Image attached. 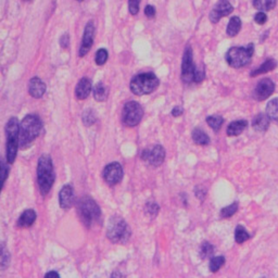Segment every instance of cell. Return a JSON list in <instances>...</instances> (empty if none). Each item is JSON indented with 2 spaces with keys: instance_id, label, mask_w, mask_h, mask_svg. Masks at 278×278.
Here are the masks:
<instances>
[{
  "instance_id": "6da1fadb",
  "label": "cell",
  "mask_w": 278,
  "mask_h": 278,
  "mask_svg": "<svg viewBox=\"0 0 278 278\" xmlns=\"http://www.w3.org/2000/svg\"><path fill=\"white\" fill-rule=\"evenodd\" d=\"M42 122L38 115L29 114L20 123V148L28 149L40 135Z\"/></svg>"
},
{
  "instance_id": "7a4b0ae2",
  "label": "cell",
  "mask_w": 278,
  "mask_h": 278,
  "mask_svg": "<svg viewBox=\"0 0 278 278\" xmlns=\"http://www.w3.org/2000/svg\"><path fill=\"white\" fill-rule=\"evenodd\" d=\"M55 168L49 154H41L37 163V184L41 196H46L55 183Z\"/></svg>"
},
{
  "instance_id": "3957f363",
  "label": "cell",
  "mask_w": 278,
  "mask_h": 278,
  "mask_svg": "<svg viewBox=\"0 0 278 278\" xmlns=\"http://www.w3.org/2000/svg\"><path fill=\"white\" fill-rule=\"evenodd\" d=\"M77 213L81 221L86 227H92L97 224L101 217L100 207L88 196H84L77 202Z\"/></svg>"
},
{
  "instance_id": "277c9868",
  "label": "cell",
  "mask_w": 278,
  "mask_h": 278,
  "mask_svg": "<svg viewBox=\"0 0 278 278\" xmlns=\"http://www.w3.org/2000/svg\"><path fill=\"white\" fill-rule=\"evenodd\" d=\"M159 78L152 72L140 73L134 76L131 81L130 87L132 93L136 96H143L153 93L159 86Z\"/></svg>"
},
{
  "instance_id": "5b68a950",
  "label": "cell",
  "mask_w": 278,
  "mask_h": 278,
  "mask_svg": "<svg viewBox=\"0 0 278 278\" xmlns=\"http://www.w3.org/2000/svg\"><path fill=\"white\" fill-rule=\"evenodd\" d=\"M7 135V162L13 164L20 147V124L17 117H11L6 125Z\"/></svg>"
},
{
  "instance_id": "8992f818",
  "label": "cell",
  "mask_w": 278,
  "mask_h": 278,
  "mask_svg": "<svg viewBox=\"0 0 278 278\" xmlns=\"http://www.w3.org/2000/svg\"><path fill=\"white\" fill-rule=\"evenodd\" d=\"M254 52L253 44H249L245 47H233L226 52L225 59L232 68L239 69L245 67L250 63Z\"/></svg>"
},
{
  "instance_id": "52a82bcc",
  "label": "cell",
  "mask_w": 278,
  "mask_h": 278,
  "mask_svg": "<svg viewBox=\"0 0 278 278\" xmlns=\"http://www.w3.org/2000/svg\"><path fill=\"white\" fill-rule=\"evenodd\" d=\"M131 236L126 222L121 216H112L106 228V237L111 243H125Z\"/></svg>"
},
{
  "instance_id": "ba28073f",
  "label": "cell",
  "mask_w": 278,
  "mask_h": 278,
  "mask_svg": "<svg viewBox=\"0 0 278 278\" xmlns=\"http://www.w3.org/2000/svg\"><path fill=\"white\" fill-rule=\"evenodd\" d=\"M143 116L142 106L136 101H128L123 106L122 122L128 127H135L140 123Z\"/></svg>"
},
{
  "instance_id": "9c48e42d",
  "label": "cell",
  "mask_w": 278,
  "mask_h": 278,
  "mask_svg": "<svg viewBox=\"0 0 278 278\" xmlns=\"http://www.w3.org/2000/svg\"><path fill=\"white\" fill-rule=\"evenodd\" d=\"M195 70L196 66L194 64V55L190 46H187L183 61H181V79L186 84H190L195 81Z\"/></svg>"
},
{
  "instance_id": "30bf717a",
  "label": "cell",
  "mask_w": 278,
  "mask_h": 278,
  "mask_svg": "<svg viewBox=\"0 0 278 278\" xmlns=\"http://www.w3.org/2000/svg\"><path fill=\"white\" fill-rule=\"evenodd\" d=\"M141 159L146 163L153 165V167H160L165 160V150L161 145H156L152 147L146 148L141 152Z\"/></svg>"
},
{
  "instance_id": "8fae6325",
  "label": "cell",
  "mask_w": 278,
  "mask_h": 278,
  "mask_svg": "<svg viewBox=\"0 0 278 278\" xmlns=\"http://www.w3.org/2000/svg\"><path fill=\"white\" fill-rule=\"evenodd\" d=\"M123 174L124 173H123L122 165L119 162H112L104 169L103 177L106 184L113 186L122 180Z\"/></svg>"
},
{
  "instance_id": "7c38bea8",
  "label": "cell",
  "mask_w": 278,
  "mask_h": 278,
  "mask_svg": "<svg viewBox=\"0 0 278 278\" xmlns=\"http://www.w3.org/2000/svg\"><path fill=\"white\" fill-rule=\"evenodd\" d=\"M275 92V83L271 78H263L256 85L253 92V98L258 101H264Z\"/></svg>"
},
{
  "instance_id": "4fadbf2b",
  "label": "cell",
  "mask_w": 278,
  "mask_h": 278,
  "mask_svg": "<svg viewBox=\"0 0 278 278\" xmlns=\"http://www.w3.org/2000/svg\"><path fill=\"white\" fill-rule=\"evenodd\" d=\"M94 37H95V25L93 21H89L86 26H85L82 45L78 51V57L83 58L84 56L87 55V52L90 49H92L94 44Z\"/></svg>"
},
{
  "instance_id": "5bb4252c",
  "label": "cell",
  "mask_w": 278,
  "mask_h": 278,
  "mask_svg": "<svg viewBox=\"0 0 278 278\" xmlns=\"http://www.w3.org/2000/svg\"><path fill=\"white\" fill-rule=\"evenodd\" d=\"M233 10L234 7L228 0H220V1L215 4L214 8L212 9L208 19H210L212 23H217L223 17H226V15L231 14Z\"/></svg>"
},
{
  "instance_id": "9a60e30c",
  "label": "cell",
  "mask_w": 278,
  "mask_h": 278,
  "mask_svg": "<svg viewBox=\"0 0 278 278\" xmlns=\"http://www.w3.org/2000/svg\"><path fill=\"white\" fill-rule=\"evenodd\" d=\"M75 197H74V189L71 185H64L60 192H59V205L63 210H69L72 208Z\"/></svg>"
},
{
  "instance_id": "2e32d148",
  "label": "cell",
  "mask_w": 278,
  "mask_h": 278,
  "mask_svg": "<svg viewBox=\"0 0 278 278\" xmlns=\"http://www.w3.org/2000/svg\"><path fill=\"white\" fill-rule=\"evenodd\" d=\"M29 93L33 98H41L46 93V84L39 77H33L29 84Z\"/></svg>"
},
{
  "instance_id": "e0dca14e",
  "label": "cell",
  "mask_w": 278,
  "mask_h": 278,
  "mask_svg": "<svg viewBox=\"0 0 278 278\" xmlns=\"http://www.w3.org/2000/svg\"><path fill=\"white\" fill-rule=\"evenodd\" d=\"M92 83H90L89 78L87 77H83L81 78V81H79L76 85V88H75V96L78 100H84L86 99L89 94L92 93Z\"/></svg>"
},
{
  "instance_id": "ac0fdd59",
  "label": "cell",
  "mask_w": 278,
  "mask_h": 278,
  "mask_svg": "<svg viewBox=\"0 0 278 278\" xmlns=\"http://www.w3.org/2000/svg\"><path fill=\"white\" fill-rule=\"evenodd\" d=\"M271 119L267 113H259L252 121V127L254 131L265 132L269 130Z\"/></svg>"
},
{
  "instance_id": "d6986e66",
  "label": "cell",
  "mask_w": 278,
  "mask_h": 278,
  "mask_svg": "<svg viewBox=\"0 0 278 278\" xmlns=\"http://www.w3.org/2000/svg\"><path fill=\"white\" fill-rule=\"evenodd\" d=\"M36 217H37L36 212L34 210H32V208H29V210H25L22 214L20 215L17 225L21 228L31 227L35 223Z\"/></svg>"
},
{
  "instance_id": "ffe728a7",
  "label": "cell",
  "mask_w": 278,
  "mask_h": 278,
  "mask_svg": "<svg viewBox=\"0 0 278 278\" xmlns=\"http://www.w3.org/2000/svg\"><path fill=\"white\" fill-rule=\"evenodd\" d=\"M247 126H248V122L245 120L234 121L227 127V135L231 137L238 136L245 130V128H247Z\"/></svg>"
},
{
  "instance_id": "44dd1931",
  "label": "cell",
  "mask_w": 278,
  "mask_h": 278,
  "mask_svg": "<svg viewBox=\"0 0 278 278\" xmlns=\"http://www.w3.org/2000/svg\"><path fill=\"white\" fill-rule=\"evenodd\" d=\"M276 67H277L276 60H274V59H266V60L262 63L258 69H255L252 72H251L250 75L252 77L261 75V74H264V73L272 71V70H274Z\"/></svg>"
},
{
  "instance_id": "7402d4cb",
  "label": "cell",
  "mask_w": 278,
  "mask_h": 278,
  "mask_svg": "<svg viewBox=\"0 0 278 278\" xmlns=\"http://www.w3.org/2000/svg\"><path fill=\"white\" fill-rule=\"evenodd\" d=\"M191 137L195 143L199 146H208V143H210V137H208L201 128H195V130L192 131Z\"/></svg>"
},
{
  "instance_id": "603a6c76",
  "label": "cell",
  "mask_w": 278,
  "mask_h": 278,
  "mask_svg": "<svg viewBox=\"0 0 278 278\" xmlns=\"http://www.w3.org/2000/svg\"><path fill=\"white\" fill-rule=\"evenodd\" d=\"M93 93L95 100L99 101V103H103V101L106 100V98H108V88L105 87V85L103 82L96 84Z\"/></svg>"
},
{
  "instance_id": "cb8c5ba5",
  "label": "cell",
  "mask_w": 278,
  "mask_h": 278,
  "mask_svg": "<svg viewBox=\"0 0 278 278\" xmlns=\"http://www.w3.org/2000/svg\"><path fill=\"white\" fill-rule=\"evenodd\" d=\"M240 30H242V20L239 19V17H233L231 20H229L227 29H226V33L228 36L234 37L236 36Z\"/></svg>"
},
{
  "instance_id": "d4e9b609",
  "label": "cell",
  "mask_w": 278,
  "mask_h": 278,
  "mask_svg": "<svg viewBox=\"0 0 278 278\" xmlns=\"http://www.w3.org/2000/svg\"><path fill=\"white\" fill-rule=\"evenodd\" d=\"M277 0H253V6L259 11H270L276 7Z\"/></svg>"
},
{
  "instance_id": "484cf974",
  "label": "cell",
  "mask_w": 278,
  "mask_h": 278,
  "mask_svg": "<svg viewBox=\"0 0 278 278\" xmlns=\"http://www.w3.org/2000/svg\"><path fill=\"white\" fill-rule=\"evenodd\" d=\"M266 113L270 116L272 121L276 122L278 124V98L271 100L266 106Z\"/></svg>"
},
{
  "instance_id": "4316f807",
  "label": "cell",
  "mask_w": 278,
  "mask_h": 278,
  "mask_svg": "<svg viewBox=\"0 0 278 278\" xmlns=\"http://www.w3.org/2000/svg\"><path fill=\"white\" fill-rule=\"evenodd\" d=\"M207 123L213 131H220L221 127L223 126L224 119L221 115H211L207 117Z\"/></svg>"
},
{
  "instance_id": "83f0119b",
  "label": "cell",
  "mask_w": 278,
  "mask_h": 278,
  "mask_svg": "<svg viewBox=\"0 0 278 278\" xmlns=\"http://www.w3.org/2000/svg\"><path fill=\"white\" fill-rule=\"evenodd\" d=\"M249 238L250 235L243 225H238L236 229H235V240H236L237 243H243Z\"/></svg>"
},
{
  "instance_id": "f1b7e54d",
  "label": "cell",
  "mask_w": 278,
  "mask_h": 278,
  "mask_svg": "<svg viewBox=\"0 0 278 278\" xmlns=\"http://www.w3.org/2000/svg\"><path fill=\"white\" fill-rule=\"evenodd\" d=\"M225 264V258L224 256H214L210 260V264H208V269L212 273H216L220 271L221 267Z\"/></svg>"
},
{
  "instance_id": "f546056e",
  "label": "cell",
  "mask_w": 278,
  "mask_h": 278,
  "mask_svg": "<svg viewBox=\"0 0 278 278\" xmlns=\"http://www.w3.org/2000/svg\"><path fill=\"white\" fill-rule=\"evenodd\" d=\"M214 253V247L208 242H205L201 244V248H200V255H201V259H208L212 256V254Z\"/></svg>"
},
{
  "instance_id": "4dcf8cb0",
  "label": "cell",
  "mask_w": 278,
  "mask_h": 278,
  "mask_svg": "<svg viewBox=\"0 0 278 278\" xmlns=\"http://www.w3.org/2000/svg\"><path fill=\"white\" fill-rule=\"evenodd\" d=\"M237 211H238V203L234 202V203H232V205H229V206L222 208L221 217L229 218V217H232Z\"/></svg>"
},
{
  "instance_id": "1f68e13d",
  "label": "cell",
  "mask_w": 278,
  "mask_h": 278,
  "mask_svg": "<svg viewBox=\"0 0 278 278\" xmlns=\"http://www.w3.org/2000/svg\"><path fill=\"white\" fill-rule=\"evenodd\" d=\"M109 55H108V51L104 48H101L97 52H96V57H95V62L96 64H98V66H104V64L108 60Z\"/></svg>"
},
{
  "instance_id": "d6a6232c",
  "label": "cell",
  "mask_w": 278,
  "mask_h": 278,
  "mask_svg": "<svg viewBox=\"0 0 278 278\" xmlns=\"http://www.w3.org/2000/svg\"><path fill=\"white\" fill-rule=\"evenodd\" d=\"M82 120H83V123H84L85 126L93 125L94 123L96 122V115L94 113V111L92 109L85 111L83 116H82Z\"/></svg>"
},
{
  "instance_id": "836d02e7",
  "label": "cell",
  "mask_w": 278,
  "mask_h": 278,
  "mask_svg": "<svg viewBox=\"0 0 278 278\" xmlns=\"http://www.w3.org/2000/svg\"><path fill=\"white\" fill-rule=\"evenodd\" d=\"M10 263V254L6 250V245H1V270H6Z\"/></svg>"
},
{
  "instance_id": "e575fe53",
  "label": "cell",
  "mask_w": 278,
  "mask_h": 278,
  "mask_svg": "<svg viewBox=\"0 0 278 278\" xmlns=\"http://www.w3.org/2000/svg\"><path fill=\"white\" fill-rule=\"evenodd\" d=\"M159 210H160V207L157 205L156 202H148L146 205V213L152 217L158 215Z\"/></svg>"
},
{
  "instance_id": "d590c367",
  "label": "cell",
  "mask_w": 278,
  "mask_h": 278,
  "mask_svg": "<svg viewBox=\"0 0 278 278\" xmlns=\"http://www.w3.org/2000/svg\"><path fill=\"white\" fill-rule=\"evenodd\" d=\"M206 77V71L203 67H196L195 70V83H201Z\"/></svg>"
},
{
  "instance_id": "8d00e7d4",
  "label": "cell",
  "mask_w": 278,
  "mask_h": 278,
  "mask_svg": "<svg viewBox=\"0 0 278 278\" xmlns=\"http://www.w3.org/2000/svg\"><path fill=\"white\" fill-rule=\"evenodd\" d=\"M139 3L140 0H128V10L131 14L136 15L139 12Z\"/></svg>"
},
{
  "instance_id": "74e56055",
  "label": "cell",
  "mask_w": 278,
  "mask_h": 278,
  "mask_svg": "<svg viewBox=\"0 0 278 278\" xmlns=\"http://www.w3.org/2000/svg\"><path fill=\"white\" fill-rule=\"evenodd\" d=\"M254 21H255V22L258 23V24H260V25L266 23V21H267L266 14H265L263 11H260L259 13H256V14H255Z\"/></svg>"
},
{
  "instance_id": "f35d334b",
  "label": "cell",
  "mask_w": 278,
  "mask_h": 278,
  "mask_svg": "<svg viewBox=\"0 0 278 278\" xmlns=\"http://www.w3.org/2000/svg\"><path fill=\"white\" fill-rule=\"evenodd\" d=\"M8 174H9V168L6 165V163H4L3 161L1 162V176H2V188H3V186H4V183H6V180H7V177H8Z\"/></svg>"
},
{
  "instance_id": "ab89813d",
  "label": "cell",
  "mask_w": 278,
  "mask_h": 278,
  "mask_svg": "<svg viewBox=\"0 0 278 278\" xmlns=\"http://www.w3.org/2000/svg\"><path fill=\"white\" fill-rule=\"evenodd\" d=\"M195 195H196V197L198 198V199L203 200L206 198L207 191L203 189V188H201V187H197V188L195 189Z\"/></svg>"
},
{
  "instance_id": "60d3db41",
  "label": "cell",
  "mask_w": 278,
  "mask_h": 278,
  "mask_svg": "<svg viewBox=\"0 0 278 278\" xmlns=\"http://www.w3.org/2000/svg\"><path fill=\"white\" fill-rule=\"evenodd\" d=\"M69 44H70V36H69V34L62 35L61 38H60V46L63 48V49H67V48L69 47Z\"/></svg>"
},
{
  "instance_id": "b9f144b4",
  "label": "cell",
  "mask_w": 278,
  "mask_h": 278,
  "mask_svg": "<svg viewBox=\"0 0 278 278\" xmlns=\"http://www.w3.org/2000/svg\"><path fill=\"white\" fill-rule=\"evenodd\" d=\"M145 14L147 18H154V15H156V9H154L153 6H147L145 8Z\"/></svg>"
},
{
  "instance_id": "7bdbcfd3",
  "label": "cell",
  "mask_w": 278,
  "mask_h": 278,
  "mask_svg": "<svg viewBox=\"0 0 278 278\" xmlns=\"http://www.w3.org/2000/svg\"><path fill=\"white\" fill-rule=\"evenodd\" d=\"M183 112H184V109L181 108V106H175V108L172 110V115L174 117H177L183 114Z\"/></svg>"
},
{
  "instance_id": "ee69618b",
  "label": "cell",
  "mask_w": 278,
  "mask_h": 278,
  "mask_svg": "<svg viewBox=\"0 0 278 278\" xmlns=\"http://www.w3.org/2000/svg\"><path fill=\"white\" fill-rule=\"evenodd\" d=\"M46 277H60V275H59V273L57 272H49V273H47V274L45 275Z\"/></svg>"
},
{
  "instance_id": "f6af8a7d",
  "label": "cell",
  "mask_w": 278,
  "mask_h": 278,
  "mask_svg": "<svg viewBox=\"0 0 278 278\" xmlns=\"http://www.w3.org/2000/svg\"><path fill=\"white\" fill-rule=\"evenodd\" d=\"M76 1H83V0H76Z\"/></svg>"
}]
</instances>
